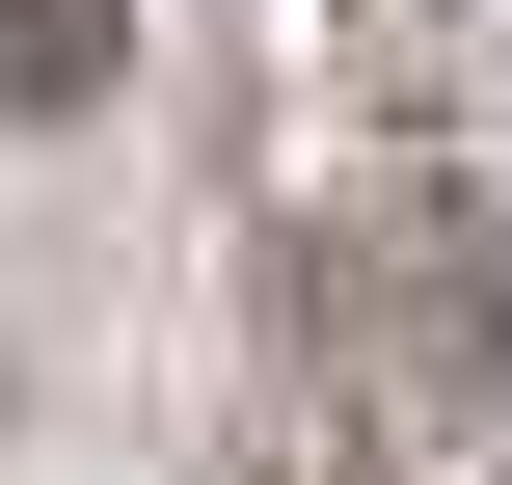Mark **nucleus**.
<instances>
[{
	"mask_svg": "<svg viewBox=\"0 0 512 485\" xmlns=\"http://www.w3.org/2000/svg\"><path fill=\"white\" fill-rule=\"evenodd\" d=\"M108 54H135V0H0V108H81Z\"/></svg>",
	"mask_w": 512,
	"mask_h": 485,
	"instance_id": "1",
	"label": "nucleus"
}]
</instances>
